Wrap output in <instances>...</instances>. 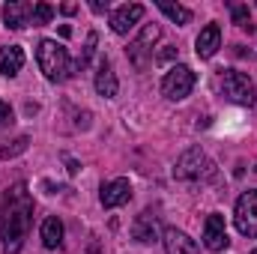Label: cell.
I'll use <instances>...</instances> for the list:
<instances>
[{"instance_id":"d6986e66","label":"cell","mask_w":257,"mask_h":254,"mask_svg":"<svg viewBox=\"0 0 257 254\" xmlns=\"http://www.w3.org/2000/svg\"><path fill=\"white\" fill-rule=\"evenodd\" d=\"M96 45H99V33L93 30V33H87V42H84V51H81V57L75 60V72H81V69H87V63L93 60V54H96Z\"/></svg>"},{"instance_id":"603a6c76","label":"cell","mask_w":257,"mask_h":254,"mask_svg":"<svg viewBox=\"0 0 257 254\" xmlns=\"http://www.w3.org/2000/svg\"><path fill=\"white\" fill-rule=\"evenodd\" d=\"M12 123H15V117H12V108H9V105L0 99V129H3V126H12Z\"/></svg>"},{"instance_id":"52a82bcc","label":"cell","mask_w":257,"mask_h":254,"mask_svg":"<svg viewBox=\"0 0 257 254\" xmlns=\"http://www.w3.org/2000/svg\"><path fill=\"white\" fill-rule=\"evenodd\" d=\"M233 221H236V230L248 239L257 236V189L245 191L239 200H236V212H233Z\"/></svg>"},{"instance_id":"4316f807","label":"cell","mask_w":257,"mask_h":254,"mask_svg":"<svg viewBox=\"0 0 257 254\" xmlns=\"http://www.w3.org/2000/svg\"><path fill=\"white\" fill-rule=\"evenodd\" d=\"M66 168H69V174H78V171H81V165H78L75 159H66Z\"/></svg>"},{"instance_id":"30bf717a","label":"cell","mask_w":257,"mask_h":254,"mask_svg":"<svg viewBox=\"0 0 257 254\" xmlns=\"http://www.w3.org/2000/svg\"><path fill=\"white\" fill-rule=\"evenodd\" d=\"M99 200H102L105 209H117V206H123V203L132 200V183H128L126 177H117V180L105 183V186H102V194H99Z\"/></svg>"},{"instance_id":"44dd1931","label":"cell","mask_w":257,"mask_h":254,"mask_svg":"<svg viewBox=\"0 0 257 254\" xmlns=\"http://www.w3.org/2000/svg\"><path fill=\"white\" fill-rule=\"evenodd\" d=\"M51 18H54V6H51V3H36V6H33V21H30V24H33V27H42V24H48Z\"/></svg>"},{"instance_id":"f1b7e54d","label":"cell","mask_w":257,"mask_h":254,"mask_svg":"<svg viewBox=\"0 0 257 254\" xmlns=\"http://www.w3.org/2000/svg\"><path fill=\"white\" fill-rule=\"evenodd\" d=\"M60 36H63V39H69V36H72V30H69V24H63V27H60Z\"/></svg>"},{"instance_id":"7c38bea8","label":"cell","mask_w":257,"mask_h":254,"mask_svg":"<svg viewBox=\"0 0 257 254\" xmlns=\"http://www.w3.org/2000/svg\"><path fill=\"white\" fill-rule=\"evenodd\" d=\"M218 48H221V27L212 21V24H206V27L200 30V36L194 39V51H197L200 60H209V57H215Z\"/></svg>"},{"instance_id":"7402d4cb","label":"cell","mask_w":257,"mask_h":254,"mask_svg":"<svg viewBox=\"0 0 257 254\" xmlns=\"http://www.w3.org/2000/svg\"><path fill=\"white\" fill-rule=\"evenodd\" d=\"M27 144H30V138H27V135H21V138H15L12 144H6V147H0V159H15L18 153H24V150H27Z\"/></svg>"},{"instance_id":"2e32d148","label":"cell","mask_w":257,"mask_h":254,"mask_svg":"<svg viewBox=\"0 0 257 254\" xmlns=\"http://www.w3.org/2000/svg\"><path fill=\"white\" fill-rule=\"evenodd\" d=\"M21 66H24V51H21V45H6V48H0V75L15 78V75L21 72Z\"/></svg>"},{"instance_id":"6da1fadb","label":"cell","mask_w":257,"mask_h":254,"mask_svg":"<svg viewBox=\"0 0 257 254\" xmlns=\"http://www.w3.org/2000/svg\"><path fill=\"white\" fill-rule=\"evenodd\" d=\"M33 221V197L24 183H15L12 189L3 191L0 200V239H3V254H18L27 230Z\"/></svg>"},{"instance_id":"cb8c5ba5","label":"cell","mask_w":257,"mask_h":254,"mask_svg":"<svg viewBox=\"0 0 257 254\" xmlns=\"http://www.w3.org/2000/svg\"><path fill=\"white\" fill-rule=\"evenodd\" d=\"M174 57H177V48H174V45H165V48L156 54V63H171Z\"/></svg>"},{"instance_id":"8992f818","label":"cell","mask_w":257,"mask_h":254,"mask_svg":"<svg viewBox=\"0 0 257 254\" xmlns=\"http://www.w3.org/2000/svg\"><path fill=\"white\" fill-rule=\"evenodd\" d=\"M194 72L189 66H174L168 75H165V81H162V93H165V99H171V102H183L189 93L194 90Z\"/></svg>"},{"instance_id":"e0dca14e","label":"cell","mask_w":257,"mask_h":254,"mask_svg":"<svg viewBox=\"0 0 257 254\" xmlns=\"http://www.w3.org/2000/svg\"><path fill=\"white\" fill-rule=\"evenodd\" d=\"M42 245L51 248V251L63 245V221H60L57 215H48V218L42 221Z\"/></svg>"},{"instance_id":"9a60e30c","label":"cell","mask_w":257,"mask_h":254,"mask_svg":"<svg viewBox=\"0 0 257 254\" xmlns=\"http://www.w3.org/2000/svg\"><path fill=\"white\" fill-rule=\"evenodd\" d=\"M117 90H120V84H117L114 66H111V60L102 57V60H99V69H96V93L105 96V99H114Z\"/></svg>"},{"instance_id":"277c9868","label":"cell","mask_w":257,"mask_h":254,"mask_svg":"<svg viewBox=\"0 0 257 254\" xmlns=\"http://www.w3.org/2000/svg\"><path fill=\"white\" fill-rule=\"evenodd\" d=\"M174 177L177 180H209V177H215V165L206 159V153L200 147H192L177 159Z\"/></svg>"},{"instance_id":"ba28073f","label":"cell","mask_w":257,"mask_h":254,"mask_svg":"<svg viewBox=\"0 0 257 254\" xmlns=\"http://www.w3.org/2000/svg\"><path fill=\"white\" fill-rule=\"evenodd\" d=\"M227 245H230V239H227L224 215L209 212V215H206V224H203V248H206V251H224Z\"/></svg>"},{"instance_id":"f546056e","label":"cell","mask_w":257,"mask_h":254,"mask_svg":"<svg viewBox=\"0 0 257 254\" xmlns=\"http://www.w3.org/2000/svg\"><path fill=\"white\" fill-rule=\"evenodd\" d=\"M251 254H257V248H254V251H251Z\"/></svg>"},{"instance_id":"9c48e42d","label":"cell","mask_w":257,"mask_h":254,"mask_svg":"<svg viewBox=\"0 0 257 254\" xmlns=\"http://www.w3.org/2000/svg\"><path fill=\"white\" fill-rule=\"evenodd\" d=\"M33 6L36 3H30V0H9V3H3V24L9 27V30H24L30 21H33Z\"/></svg>"},{"instance_id":"5bb4252c","label":"cell","mask_w":257,"mask_h":254,"mask_svg":"<svg viewBox=\"0 0 257 254\" xmlns=\"http://www.w3.org/2000/svg\"><path fill=\"white\" fill-rule=\"evenodd\" d=\"M162 242H165V251H168V254H197L194 239L189 236V233L177 230V227H165Z\"/></svg>"},{"instance_id":"4fadbf2b","label":"cell","mask_w":257,"mask_h":254,"mask_svg":"<svg viewBox=\"0 0 257 254\" xmlns=\"http://www.w3.org/2000/svg\"><path fill=\"white\" fill-rule=\"evenodd\" d=\"M132 236H135L141 245L159 242V218H156L150 209H144V212L135 218V224H132Z\"/></svg>"},{"instance_id":"ac0fdd59","label":"cell","mask_w":257,"mask_h":254,"mask_svg":"<svg viewBox=\"0 0 257 254\" xmlns=\"http://www.w3.org/2000/svg\"><path fill=\"white\" fill-rule=\"evenodd\" d=\"M159 9H162L171 21H177V24H189V21H192V9H186L183 3H168V0H159Z\"/></svg>"},{"instance_id":"d4e9b609","label":"cell","mask_w":257,"mask_h":254,"mask_svg":"<svg viewBox=\"0 0 257 254\" xmlns=\"http://www.w3.org/2000/svg\"><path fill=\"white\" fill-rule=\"evenodd\" d=\"M90 9L102 15V12H108V0H105V3H102V0H90Z\"/></svg>"},{"instance_id":"3957f363","label":"cell","mask_w":257,"mask_h":254,"mask_svg":"<svg viewBox=\"0 0 257 254\" xmlns=\"http://www.w3.org/2000/svg\"><path fill=\"white\" fill-rule=\"evenodd\" d=\"M218 90L227 102L233 105H242V108H251L254 105V84L248 75L236 72V69H227L221 78H218Z\"/></svg>"},{"instance_id":"4dcf8cb0","label":"cell","mask_w":257,"mask_h":254,"mask_svg":"<svg viewBox=\"0 0 257 254\" xmlns=\"http://www.w3.org/2000/svg\"><path fill=\"white\" fill-rule=\"evenodd\" d=\"M254 171H257V168H254Z\"/></svg>"},{"instance_id":"8fae6325","label":"cell","mask_w":257,"mask_h":254,"mask_svg":"<svg viewBox=\"0 0 257 254\" xmlns=\"http://www.w3.org/2000/svg\"><path fill=\"white\" fill-rule=\"evenodd\" d=\"M144 6L141 3H126V6H120V9H114L111 12V30L117 33V36H126L128 30L144 18Z\"/></svg>"},{"instance_id":"484cf974","label":"cell","mask_w":257,"mask_h":254,"mask_svg":"<svg viewBox=\"0 0 257 254\" xmlns=\"http://www.w3.org/2000/svg\"><path fill=\"white\" fill-rule=\"evenodd\" d=\"M60 12H63V15H75V12H78V6H75V3H63V6H60Z\"/></svg>"},{"instance_id":"7a4b0ae2","label":"cell","mask_w":257,"mask_h":254,"mask_svg":"<svg viewBox=\"0 0 257 254\" xmlns=\"http://www.w3.org/2000/svg\"><path fill=\"white\" fill-rule=\"evenodd\" d=\"M36 63L42 69V75L48 81H54V84H60V81L75 75V63L69 60V51L57 39H42L36 45Z\"/></svg>"},{"instance_id":"5b68a950","label":"cell","mask_w":257,"mask_h":254,"mask_svg":"<svg viewBox=\"0 0 257 254\" xmlns=\"http://www.w3.org/2000/svg\"><path fill=\"white\" fill-rule=\"evenodd\" d=\"M162 39V27L159 24H147L144 30H141V36L128 45V60L135 69H147V66L153 63V45Z\"/></svg>"},{"instance_id":"ffe728a7","label":"cell","mask_w":257,"mask_h":254,"mask_svg":"<svg viewBox=\"0 0 257 254\" xmlns=\"http://www.w3.org/2000/svg\"><path fill=\"white\" fill-rule=\"evenodd\" d=\"M230 15H233V24L242 27V30H251V12L245 3H230Z\"/></svg>"},{"instance_id":"83f0119b","label":"cell","mask_w":257,"mask_h":254,"mask_svg":"<svg viewBox=\"0 0 257 254\" xmlns=\"http://www.w3.org/2000/svg\"><path fill=\"white\" fill-rule=\"evenodd\" d=\"M42 189H48V191H51V194H57V191H63V189H60V186H54V183H48V180L42 183Z\"/></svg>"}]
</instances>
